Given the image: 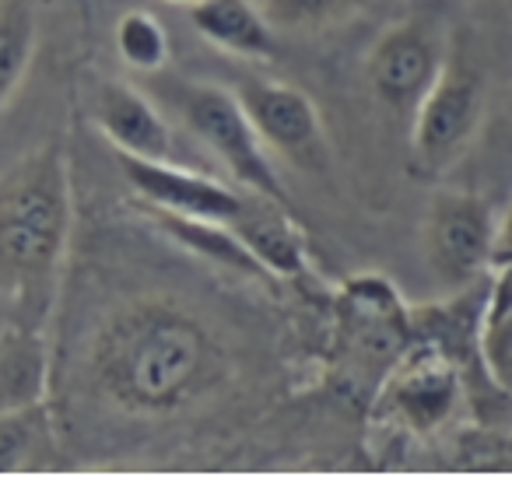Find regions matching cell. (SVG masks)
Masks as SVG:
<instances>
[{
    "label": "cell",
    "instance_id": "cell-1",
    "mask_svg": "<svg viewBox=\"0 0 512 480\" xmlns=\"http://www.w3.org/2000/svg\"><path fill=\"white\" fill-rule=\"evenodd\" d=\"M95 389L130 414H169L225 379V354L190 309L162 298L123 305L92 344Z\"/></svg>",
    "mask_w": 512,
    "mask_h": 480
},
{
    "label": "cell",
    "instance_id": "cell-2",
    "mask_svg": "<svg viewBox=\"0 0 512 480\" xmlns=\"http://www.w3.org/2000/svg\"><path fill=\"white\" fill-rule=\"evenodd\" d=\"M71 228V162L64 144L46 141L0 172V298L25 326L50 316Z\"/></svg>",
    "mask_w": 512,
    "mask_h": 480
},
{
    "label": "cell",
    "instance_id": "cell-3",
    "mask_svg": "<svg viewBox=\"0 0 512 480\" xmlns=\"http://www.w3.org/2000/svg\"><path fill=\"white\" fill-rule=\"evenodd\" d=\"M179 116H183L186 130L225 165L228 176L242 190H253L260 197L292 207L285 183L278 179L271 155H267V144L260 141L239 95L211 85V81H193L179 95Z\"/></svg>",
    "mask_w": 512,
    "mask_h": 480
},
{
    "label": "cell",
    "instance_id": "cell-4",
    "mask_svg": "<svg viewBox=\"0 0 512 480\" xmlns=\"http://www.w3.org/2000/svg\"><path fill=\"white\" fill-rule=\"evenodd\" d=\"M484 116V78L456 46L435 85L411 116V151L414 165L425 176L449 172L474 141Z\"/></svg>",
    "mask_w": 512,
    "mask_h": 480
},
{
    "label": "cell",
    "instance_id": "cell-5",
    "mask_svg": "<svg viewBox=\"0 0 512 480\" xmlns=\"http://www.w3.org/2000/svg\"><path fill=\"white\" fill-rule=\"evenodd\" d=\"M498 221L477 193L446 190L428 204L421 242L432 277L442 288H467L495 267Z\"/></svg>",
    "mask_w": 512,
    "mask_h": 480
},
{
    "label": "cell",
    "instance_id": "cell-6",
    "mask_svg": "<svg viewBox=\"0 0 512 480\" xmlns=\"http://www.w3.org/2000/svg\"><path fill=\"white\" fill-rule=\"evenodd\" d=\"M449 39L425 18H407L383 32L365 57V78L379 102L397 116H414L428 88L442 74Z\"/></svg>",
    "mask_w": 512,
    "mask_h": 480
},
{
    "label": "cell",
    "instance_id": "cell-7",
    "mask_svg": "<svg viewBox=\"0 0 512 480\" xmlns=\"http://www.w3.org/2000/svg\"><path fill=\"white\" fill-rule=\"evenodd\" d=\"M239 102L246 106L260 141L267 151L285 158L302 172H323L330 165V144L323 130L320 109L306 92L288 81L274 78H246L235 88Z\"/></svg>",
    "mask_w": 512,
    "mask_h": 480
},
{
    "label": "cell",
    "instance_id": "cell-8",
    "mask_svg": "<svg viewBox=\"0 0 512 480\" xmlns=\"http://www.w3.org/2000/svg\"><path fill=\"white\" fill-rule=\"evenodd\" d=\"M460 396V365L439 344L407 347L386 379V407L404 428L418 431V435L439 431L456 414Z\"/></svg>",
    "mask_w": 512,
    "mask_h": 480
},
{
    "label": "cell",
    "instance_id": "cell-9",
    "mask_svg": "<svg viewBox=\"0 0 512 480\" xmlns=\"http://www.w3.org/2000/svg\"><path fill=\"white\" fill-rule=\"evenodd\" d=\"M123 179L130 190L141 197V204L162 207V211L193 214V218H211L235 225L239 214L246 211L249 193H239L235 186L218 183L211 176H200L172 158H137V155H116Z\"/></svg>",
    "mask_w": 512,
    "mask_h": 480
},
{
    "label": "cell",
    "instance_id": "cell-10",
    "mask_svg": "<svg viewBox=\"0 0 512 480\" xmlns=\"http://www.w3.org/2000/svg\"><path fill=\"white\" fill-rule=\"evenodd\" d=\"M92 120L116 148V155L169 158V123L141 88L123 85V81H106L95 95Z\"/></svg>",
    "mask_w": 512,
    "mask_h": 480
},
{
    "label": "cell",
    "instance_id": "cell-11",
    "mask_svg": "<svg viewBox=\"0 0 512 480\" xmlns=\"http://www.w3.org/2000/svg\"><path fill=\"white\" fill-rule=\"evenodd\" d=\"M190 25L221 53L242 60L274 57V25L253 0H193Z\"/></svg>",
    "mask_w": 512,
    "mask_h": 480
},
{
    "label": "cell",
    "instance_id": "cell-12",
    "mask_svg": "<svg viewBox=\"0 0 512 480\" xmlns=\"http://www.w3.org/2000/svg\"><path fill=\"white\" fill-rule=\"evenodd\" d=\"M232 228L271 277H299L306 270V235L288 218V204L249 193L246 211Z\"/></svg>",
    "mask_w": 512,
    "mask_h": 480
},
{
    "label": "cell",
    "instance_id": "cell-13",
    "mask_svg": "<svg viewBox=\"0 0 512 480\" xmlns=\"http://www.w3.org/2000/svg\"><path fill=\"white\" fill-rule=\"evenodd\" d=\"M148 218L169 235L176 246H183L186 253L200 256V260L214 263V267L235 270L242 277H271L264 270V263L256 260V253L239 239L232 225L225 221H211V218H193V214H176V211H162V207L144 204Z\"/></svg>",
    "mask_w": 512,
    "mask_h": 480
},
{
    "label": "cell",
    "instance_id": "cell-14",
    "mask_svg": "<svg viewBox=\"0 0 512 480\" xmlns=\"http://www.w3.org/2000/svg\"><path fill=\"white\" fill-rule=\"evenodd\" d=\"M46 393V347L36 326H18L0 347V407L43 403Z\"/></svg>",
    "mask_w": 512,
    "mask_h": 480
},
{
    "label": "cell",
    "instance_id": "cell-15",
    "mask_svg": "<svg viewBox=\"0 0 512 480\" xmlns=\"http://www.w3.org/2000/svg\"><path fill=\"white\" fill-rule=\"evenodd\" d=\"M39 25L32 0H0V113L15 99L36 57Z\"/></svg>",
    "mask_w": 512,
    "mask_h": 480
},
{
    "label": "cell",
    "instance_id": "cell-16",
    "mask_svg": "<svg viewBox=\"0 0 512 480\" xmlns=\"http://www.w3.org/2000/svg\"><path fill=\"white\" fill-rule=\"evenodd\" d=\"M116 53L134 71L155 74L162 67H169V32L151 11H123L120 22H116Z\"/></svg>",
    "mask_w": 512,
    "mask_h": 480
},
{
    "label": "cell",
    "instance_id": "cell-17",
    "mask_svg": "<svg viewBox=\"0 0 512 480\" xmlns=\"http://www.w3.org/2000/svg\"><path fill=\"white\" fill-rule=\"evenodd\" d=\"M46 431V400L25 407H4L0 414V473L18 470L36 452Z\"/></svg>",
    "mask_w": 512,
    "mask_h": 480
},
{
    "label": "cell",
    "instance_id": "cell-18",
    "mask_svg": "<svg viewBox=\"0 0 512 480\" xmlns=\"http://www.w3.org/2000/svg\"><path fill=\"white\" fill-rule=\"evenodd\" d=\"M481 365L491 382L512 396V309L481 323Z\"/></svg>",
    "mask_w": 512,
    "mask_h": 480
},
{
    "label": "cell",
    "instance_id": "cell-19",
    "mask_svg": "<svg viewBox=\"0 0 512 480\" xmlns=\"http://www.w3.org/2000/svg\"><path fill=\"white\" fill-rule=\"evenodd\" d=\"M348 0H264V11L278 29H302V25L327 22Z\"/></svg>",
    "mask_w": 512,
    "mask_h": 480
},
{
    "label": "cell",
    "instance_id": "cell-20",
    "mask_svg": "<svg viewBox=\"0 0 512 480\" xmlns=\"http://www.w3.org/2000/svg\"><path fill=\"white\" fill-rule=\"evenodd\" d=\"M509 309H512V260H502L498 263V274H495V281H491L488 295H484V319L481 323L498 319Z\"/></svg>",
    "mask_w": 512,
    "mask_h": 480
},
{
    "label": "cell",
    "instance_id": "cell-21",
    "mask_svg": "<svg viewBox=\"0 0 512 480\" xmlns=\"http://www.w3.org/2000/svg\"><path fill=\"white\" fill-rule=\"evenodd\" d=\"M502 260H512V207L502 214V221H498V232H495V267Z\"/></svg>",
    "mask_w": 512,
    "mask_h": 480
},
{
    "label": "cell",
    "instance_id": "cell-22",
    "mask_svg": "<svg viewBox=\"0 0 512 480\" xmlns=\"http://www.w3.org/2000/svg\"><path fill=\"white\" fill-rule=\"evenodd\" d=\"M169 4H193V0H169Z\"/></svg>",
    "mask_w": 512,
    "mask_h": 480
},
{
    "label": "cell",
    "instance_id": "cell-23",
    "mask_svg": "<svg viewBox=\"0 0 512 480\" xmlns=\"http://www.w3.org/2000/svg\"><path fill=\"white\" fill-rule=\"evenodd\" d=\"M509 452H512V438H509Z\"/></svg>",
    "mask_w": 512,
    "mask_h": 480
}]
</instances>
